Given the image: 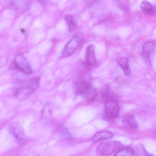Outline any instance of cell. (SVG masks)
I'll return each mask as SVG.
<instances>
[{
  "label": "cell",
  "mask_w": 156,
  "mask_h": 156,
  "mask_svg": "<svg viewBox=\"0 0 156 156\" xmlns=\"http://www.w3.org/2000/svg\"><path fill=\"white\" fill-rule=\"evenodd\" d=\"M40 83V77L35 76L29 79L26 84L20 88L23 93L28 97L38 89Z\"/></svg>",
  "instance_id": "obj_5"
},
{
  "label": "cell",
  "mask_w": 156,
  "mask_h": 156,
  "mask_svg": "<svg viewBox=\"0 0 156 156\" xmlns=\"http://www.w3.org/2000/svg\"><path fill=\"white\" fill-rule=\"evenodd\" d=\"M15 69L27 74L32 72L31 67L26 58L22 55H19L15 57L14 62Z\"/></svg>",
  "instance_id": "obj_6"
},
{
  "label": "cell",
  "mask_w": 156,
  "mask_h": 156,
  "mask_svg": "<svg viewBox=\"0 0 156 156\" xmlns=\"http://www.w3.org/2000/svg\"><path fill=\"white\" fill-rule=\"evenodd\" d=\"M113 93L108 87H106L101 91V95L105 99H109L113 95Z\"/></svg>",
  "instance_id": "obj_17"
},
{
  "label": "cell",
  "mask_w": 156,
  "mask_h": 156,
  "mask_svg": "<svg viewBox=\"0 0 156 156\" xmlns=\"http://www.w3.org/2000/svg\"><path fill=\"white\" fill-rule=\"evenodd\" d=\"M155 46V42L150 40L145 42L143 47V54L144 58L148 60L151 53L153 51Z\"/></svg>",
  "instance_id": "obj_11"
},
{
  "label": "cell",
  "mask_w": 156,
  "mask_h": 156,
  "mask_svg": "<svg viewBox=\"0 0 156 156\" xmlns=\"http://www.w3.org/2000/svg\"><path fill=\"white\" fill-rule=\"evenodd\" d=\"M140 8L143 12L148 15H153L155 12V7L146 0L143 1L140 3Z\"/></svg>",
  "instance_id": "obj_12"
},
{
  "label": "cell",
  "mask_w": 156,
  "mask_h": 156,
  "mask_svg": "<svg viewBox=\"0 0 156 156\" xmlns=\"http://www.w3.org/2000/svg\"><path fill=\"white\" fill-rule=\"evenodd\" d=\"M75 89L77 94L82 95L89 101H93L97 97V93L96 89L88 82H77L75 84Z\"/></svg>",
  "instance_id": "obj_1"
},
{
  "label": "cell",
  "mask_w": 156,
  "mask_h": 156,
  "mask_svg": "<svg viewBox=\"0 0 156 156\" xmlns=\"http://www.w3.org/2000/svg\"><path fill=\"white\" fill-rule=\"evenodd\" d=\"M105 111L106 115L111 119L117 117L119 111L118 104L114 101H108L105 105Z\"/></svg>",
  "instance_id": "obj_7"
},
{
  "label": "cell",
  "mask_w": 156,
  "mask_h": 156,
  "mask_svg": "<svg viewBox=\"0 0 156 156\" xmlns=\"http://www.w3.org/2000/svg\"><path fill=\"white\" fill-rule=\"evenodd\" d=\"M122 144L116 141H110L102 142L97 147L96 152L99 156L108 155L119 149Z\"/></svg>",
  "instance_id": "obj_2"
},
{
  "label": "cell",
  "mask_w": 156,
  "mask_h": 156,
  "mask_svg": "<svg viewBox=\"0 0 156 156\" xmlns=\"http://www.w3.org/2000/svg\"><path fill=\"white\" fill-rule=\"evenodd\" d=\"M83 39L82 34L78 33L67 43L62 52L63 57H68L71 55L77 49Z\"/></svg>",
  "instance_id": "obj_3"
},
{
  "label": "cell",
  "mask_w": 156,
  "mask_h": 156,
  "mask_svg": "<svg viewBox=\"0 0 156 156\" xmlns=\"http://www.w3.org/2000/svg\"><path fill=\"white\" fill-rule=\"evenodd\" d=\"M134 151L131 148L127 147H125L119 150L114 155L116 156H130L133 155Z\"/></svg>",
  "instance_id": "obj_16"
},
{
  "label": "cell",
  "mask_w": 156,
  "mask_h": 156,
  "mask_svg": "<svg viewBox=\"0 0 156 156\" xmlns=\"http://www.w3.org/2000/svg\"><path fill=\"white\" fill-rule=\"evenodd\" d=\"M113 135L114 134L111 131L108 130L96 133L94 136L92 140L94 142H96L102 140L110 139Z\"/></svg>",
  "instance_id": "obj_14"
},
{
  "label": "cell",
  "mask_w": 156,
  "mask_h": 156,
  "mask_svg": "<svg viewBox=\"0 0 156 156\" xmlns=\"http://www.w3.org/2000/svg\"><path fill=\"white\" fill-rule=\"evenodd\" d=\"M21 31L22 33H23L25 32V30L23 29H21Z\"/></svg>",
  "instance_id": "obj_20"
},
{
  "label": "cell",
  "mask_w": 156,
  "mask_h": 156,
  "mask_svg": "<svg viewBox=\"0 0 156 156\" xmlns=\"http://www.w3.org/2000/svg\"><path fill=\"white\" fill-rule=\"evenodd\" d=\"M58 131L60 134L65 138H68L69 137V134L66 129L63 127L61 126L58 129Z\"/></svg>",
  "instance_id": "obj_18"
},
{
  "label": "cell",
  "mask_w": 156,
  "mask_h": 156,
  "mask_svg": "<svg viewBox=\"0 0 156 156\" xmlns=\"http://www.w3.org/2000/svg\"><path fill=\"white\" fill-rule=\"evenodd\" d=\"M53 106L50 103H47L43 106L41 112V120L43 124H49L51 120Z\"/></svg>",
  "instance_id": "obj_8"
},
{
  "label": "cell",
  "mask_w": 156,
  "mask_h": 156,
  "mask_svg": "<svg viewBox=\"0 0 156 156\" xmlns=\"http://www.w3.org/2000/svg\"><path fill=\"white\" fill-rule=\"evenodd\" d=\"M138 147V149L139 150L142 154L146 155H151L149 154L144 149V147L142 144L140 145Z\"/></svg>",
  "instance_id": "obj_19"
},
{
  "label": "cell",
  "mask_w": 156,
  "mask_h": 156,
  "mask_svg": "<svg viewBox=\"0 0 156 156\" xmlns=\"http://www.w3.org/2000/svg\"><path fill=\"white\" fill-rule=\"evenodd\" d=\"M65 19L68 24L69 31L70 32L75 31L77 27V25L73 17L70 15H67Z\"/></svg>",
  "instance_id": "obj_15"
},
{
  "label": "cell",
  "mask_w": 156,
  "mask_h": 156,
  "mask_svg": "<svg viewBox=\"0 0 156 156\" xmlns=\"http://www.w3.org/2000/svg\"><path fill=\"white\" fill-rule=\"evenodd\" d=\"M8 130L13 136L19 144H22L25 141L26 136L21 125L17 122H11L8 126Z\"/></svg>",
  "instance_id": "obj_4"
},
{
  "label": "cell",
  "mask_w": 156,
  "mask_h": 156,
  "mask_svg": "<svg viewBox=\"0 0 156 156\" xmlns=\"http://www.w3.org/2000/svg\"><path fill=\"white\" fill-rule=\"evenodd\" d=\"M123 124L124 126L131 129L137 128L138 123L136 119L132 115L127 116L123 121Z\"/></svg>",
  "instance_id": "obj_10"
},
{
  "label": "cell",
  "mask_w": 156,
  "mask_h": 156,
  "mask_svg": "<svg viewBox=\"0 0 156 156\" xmlns=\"http://www.w3.org/2000/svg\"><path fill=\"white\" fill-rule=\"evenodd\" d=\"M118 65L122 69L125 75L129 76L131 74V72L129 64V60L126 58H118L117 60Z\"/></svg>",
  "instance_id": "obj_13"
},
{
  "label": "cell",
  "mask_w": 156,
  "mask_h": 156,
  "mask_svg": "<svg viewBox=\"0 0 156 156\" xmlns=\"http://www.w3.org/2000/svg\"><path fill=\"white\" fill-rule=\"evenodd\" d=\"M86 62L89 66H94L97 63L94 48L93 45H89L87 48L86 55Z\"/></svg>",
  "instance_id": "obj_9"
}]
</instances>
